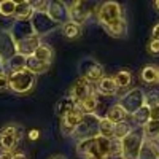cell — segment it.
Masks as SVG:
<instances>
[{
    "label": "cell",
    "mask_w": 159,
    "mask_h": 159,
    "mask_svg": "<svg viewBox=\"0 0 159 159\" xmlns=\"http://www.w3.org/2000/svg\"><path fill=\"white\" fill-rule=\"evenodd\" d=\"M8 76H10V91H13L15 94H29L37 83V76L30 73L27 69L11 73Z\"/></svg>",
    "instance_id": "1"
},
{
    "label": "cell",
    "mask_w": 159,
    "mask_h": 159,
    "mask_svg": "<svg viewBox=\"0 0 159 159\" xmlns=\"http://www.w3.org/2000/svg\"><path fill=\"white\" fill-rule=\"evenodd\" d=\"M99 124H100V116L94 115H83V119L73 132V135L78 142L86 140V139H96L99 135Z\"/></svg>",
    "instance_id": "2"
},
{
    "label": "cell",
    "mask_w": 159,
    "mask_h": 159,
    "mask_svg": "<svg viewBox=\"0 0 159 159\" xmlns=\"http://www.w3.org/2000/svg\"><path fill=\"white\" fill-rule=\"evenodd\" d=\"M118 105L126 111L127 116L129 115L132 116L137 110H140L145 105V92L140 88H132L130 91H127L126 94H123L119 97Z\"/></svg>",
    "instance_id": "3"
},
{
    "label": "cell",
    "mask_w": 159,
    "mask_h": 159,
    "mask_svg": "<svg viewBox=\"0 0 159 159\" xmlns=\"http://www.w3.org/2000/svg\"><path fill=\"white\" fill-rule=\"evenodd\" d=\"M143 140H145V135L142 130L140 132L134 130L126 139H123L119 142V145H121V159H137Z\"/></svg>",
    "instance_id": "4"
},
{
    "label": "cell",
    "mask_w": 159,
    "mask_h": 159,
    "mask_svg": "<svg viewBox=\"0 0 159 159\" xmlns=\"http://www.w3.org/2000/svg\"><path fill=\"white\" fill-rule=\"evenodd\" d=\"M121 18H124L123 16V8L116 2H105L97 8V21L102 24V27L115 24Z\"/></svg>",
    "instance_id": "5"
},
{
    "label": "cell",
    "mask_w": 159,
    "mask_h": 159,
    "mask_svg": "<svg viewBox=\"0 0 159 159\" xmlns=\"http://www.w3.org/2000/svg\"><path fill=\"white\" fill-rule=\"evenodd\" d=\"M22 129L19 126H5L0 130V148L3 151H15L22 139Z\"/></svg>",
    "instance_id": "6"
},
{
    "label": "cell",
    "mask_w": 159,
    "mask_h": 159,
    "mask_svg": "<svg viewBox=\"0 0 159 159\" xmlns=\"http://www.w3.org/2000/svg\"><path fill=\"white\" fill-rule=\"evenodd\" d=\"M80 72H81V78H84L91 84L99 83L105 76L103 75V72H105L103 67L92 57H86V59H83L81 62H80Z\"/></svg>",
    "instance_id": "7"
},
{
    "label": "cell",
    "mask_w": 159,
    "mask_h": 159,
    "mask_svg": "<svg viewBox=\"0 0 159 159\" xmlns=\"http://www.w3.org/2000/svg\"><path fill=\"white\" fill-rule=\"evenodd\" d=\"M30 24L34 27V32L38 37L46 35V34H49V32H52L54 29L59 27V24L52 21L48 16V13H34V16L30 18Z\"/></svg>",
    "instance_id": "8"
},
{
    "label": "cell",
    "mask_w": 159,
    "mask_h": 159,
    "mask_svg": "<svg viewBox=\"0 0 159 159\" xmlns=\"http://www.w3.org/2000/svg\"><path fill=\"white\" fill-rule=\"evenodd\" d=\"M94 94H96L94 86H92L89 81H86L84 78H80V80H76V81L73 83L69 96H70L72 100L78 105V103H81L83 100H86L88 97L94 96Z\"/></svg>",
    "instance_id": "9"
},
{
    "label": "cell",
    "mask_w": 159,
    "mask_h": 159,
    "mask_svg": "<svg viewBox=\"0 0 159 159\" xmlns=\"http://www.w3.org/2000/svg\"><path fill=\"white\" fill-rule=\"evenodd\" d=\"M48 16L57 22L59 25H64L65 22H69L70 18H69V5L61 2V0H54V2H49L48 5Z\"/></svg>",
    "instance_id": "10"
},
{
    "label": "cell",
    "mask_w": 159,
    "mask_h": 159,
    "mask_svg": "<svg viewBox=\"0 0 159 159\" xmlns=\"http://www.w3.org/2000/svg\"><path fill=\"white\" fill-rule=\"evenodd\" d=\"M91 16V10L86 2H72L69 5V18L72 22L83 25Z\"/></svg>",
    "instance_id": "11"
},
{
    "label": "cell",
    "mask_w": 159,
    "mask_h": 159,
    "mask_svg": "<svg viewBox=\"0 0 159 159\" xmlns=\"http://www.w3.org/2000/svg\"><path fill=\"white\" fill-rule=\"evenodd\" d=\"M8 32L11 34L15 43H19V42H22V40L30 38L32 35H35L30 21H13Z\"/></svg>",
    "instance_id": "12"
},
{
    "label": "cell",
    "mask_w": 159,
    "mask_h": 159,
    "mask_svg": "<svg viewBox=\"0 0 159 159\" xmlns=\"http://www.w3.org/2000/svg\"><path fill=\"white\" fill-rule=\"evenodd\" d=\"M15 54H18V48L11 34L8 30H0V59L7 62Z\"/></svg>",
    "instance_id": "13"
},
{
    "label": "cell",
    "mask_w": 159,
    "mask_h": 159,
    "mask_svg": "<svg viewBox=\"0 0 159 159\" xmlns=\"http://www.w3.org/2000/svg\"><path fill=\"white\" fill-rule=\"evenodd\" d=\"M81 119H83V113L78 108H73L72 111H69L65 116L61 118V132L64 135H73V132L76 126L81 123Z\"/></svg>",
    "instance_id": "14"
},
{
    "label": "cell",
    "mask_w": 159,
    "mask_h": 159,
    "mask_svg": "<svg viewBox=\"0 0 159 159\" xmlns=\"http://www.w3.org/2000/svg\"><path fill=\"white\" fill-rule=\"evenodd\" d=\"M42 45V37H38L37 34L32 35L30 38H25L22 42L16 43V48H18V54H22L25 57L29 56H34V52L37 51V48Z\"/></svg>",
    "instance_id": "15"
},
{
    "label": "cell",
    "mask_w": 159,
    "mask_h": 159,
    "mask_svg": "<svg viewBox=\"0 0 159 159\" xmlns=\"http://www.w3.org/2000/svg\"><path fill=\"white\" fill-rule=\"evenodd\" d=\"M34 16V8L29 0H22V2H16V10L13 19L15 21H30V18Z\"/></svg>",
    "instance_id": "16"
},
{
    "label": "cell",
    "mask_w": 159,
    "mask_h": 159,
    "mask_svg": "<svg viewBox=\"0 0 159 159\" xmlns=\"http://www.w3.org/2000/svg\"><path fill=\"white\" fill-rule=\"evenodd\" d=\"M137 159H159V145L153 140L145 139Z\"/></svg>",
    "instance_id": "17"
},
{
    "label": "cell",
    "mask_w": 159,
    "mask_h": 159,
    "mask_svg": "<svg viewBox=\"0 0 159 159\" xmlns=\"http://www.w3.org/2000/svg\"><path fill=\"white\" fill-rule=\"evenodd\" d=\"M96 84H97V91L100 92L102 96H107V97L115 96L116 92L119 91V89H118V84H116V81H115L113 76H103L100 81L96 83Z\"/></svg>",
    "instance_id": "18"
},
{
    "label": "cell",
    "mask_w": 159,
    "mask_h": 159,
    "mask_svg": "<svg viewBox=\"0 0 159 159\" xmlns=\"http://www.w3.org/2000/svg\"><path fill=\"white\" fill-rule=\"evenodd\" d=\"M105 32H107L110 37H115V38H124L127 35V21L124 18H121L119 21H116L115 24H110V25H105Z\"/></svg>",
    "instance_id": "19"
},
{
    "label": "cell",
    "mask_w": 159,
    "mask_h": 159,
    "mask_svg": "<svg viewBox=\"0 0 159 159\" xmlns=\"http://www.w3.org/2000/svg\"><path fill=\"white\" fill-rule=\"evenodd\" d=\"M25 61H27V57L22 56V54H15L11 59H8L5 62V72L8 75L11 73H16V72H21L25 69Z\"/></svg>",
    "instance_id": "20"
},
{
    "label": "cell",
    "mask_w": 159,
    "mask_h": 159,
    "mask_svg": "<svg viewBox=\"0 0 159 159\" xmlns=\"http://www.w3.org/2000/svg\"><path fill=\"white\" fill-rule=\"evenodd\" d=\"M51 67V64H46V62H42V61H38L37 57L34 56H29L27 61H25V69H27L30 73H34L35 76L40 75V73H45L48 72Z\"/></svg>",
    "instance_id": "21"
},
{
    "label": "cell",
    "mask_w": 159,
    "mask_h": 159,
    "mask_svg": "<svg viewBox=\"0 0 159 159\" xmlns=\"http://www.w3.org/2000/svg\"><path fill=\"white\" fill-rule=\"evenodd\" d=\"M76 153L81 156V157H86L89 154H94V153H99L97 150V143H96V139H86V140H80L78 145H76Z\"/></svg>",
    "instance_id": "22"
},
{
    "label": "cell",
    "mask_w": 159,
    "mask_h": 159,
    "mask_svg": "<svg viewBox=\"0 0 159 159\" xmlns=\"http://www.w3.org/2000/svg\"><path fill=\"white\" fill-rule=\"evenodd\" d=\"M105 118L108 119V121H111L113 124H119V123H123V121H126L127 119V115H126V111L119 107L118 103H115V105H111V107L108 108V111H107V115H105Z\"/></svg>",
    "instance_id": "23"
},
{
    "label": "cell",
    "mask_w": 159,
    "mask_h": 159,
    "mask_svg": "<svg viewBox=\"0 0 159 159\" xmlns=\"http://www.w3.org/2000/svg\"><path fill=\"white\" fill-rule=\"evenodd\" d=\"M140 78L147 84H156V83H159V69L154 67V65H147V67H143Z\"/></svg>",
    "instance_id": "24"
},
{
    "label": "cell",
    "mask_w": 159,
    "mask_h": 159,
    "mask_svg": "<svg viewBox=\"0 0 159 159\" xmlns=\"http://www.w3.org/2000/svg\"><path fill=\"white\" fill-rule=\"evenodd\" d=\"M97 105H99V100H97V96H91L88 97L86 100H83L81 103H78L76 105V108L81 111L83 115H94L96 113V108H97Z\"/></svg>",
    "instance_id": "25"
},
{
    "label": "cell",
    "mask_w": 159,
    "mask_h": 159,
    "mask_svg": "<svg viewBox=\"0 0 159 159\" xmlns=\"http://www.w3.org/2000/svg\"><path fill=\"white\" fill-rule=\"evenodd\" d=\"M34 57H37L38 61H42V62L51 64V62H52V57H54V51H52L51 46L42 43V45L37 48V51L34 52Z\"/></svg>",
    "instance_id": "26"
},
{
    "label": "cell",
    "mask_w": 159,
    "mask_h": 159,
    "mask_svg": "<svg viewBox=\"0 0 159 159\" xmlns=\"http://www.w3.org/2000/svg\"><path fill=\"white\" fill-rule=\"evenodd\" d=\"M96 143H97V150H99V153H100L105 159H110V157H111V147H113V140L97 135V137H96Z\"/></svg>",
    "instance_id": "27"
},
{
    "label": "cell",
    "mask_w": 159,
    "mask_h": 159,
    "mask_svg": "<svg viewBox=\"0 0 159 159\" xmlns=\"http://www.w3.org/2000/svg\"><path fill=\"white\" fill-rule=\"evenodd\" d=\"M132 132H134V126H132L130 123H127V121H123V123H119V124H115V137H113V140L121 142V140L126 139L129 134H132Z\"/></svg>",
    "instance_id": "28"
},
{
    "label": "cell",
    "mask_w": 159,
    "mask_h": 159,
    "mask_svg": "<svg viewBox=\"0 0 159 159\" xmlns=\"http://www.w3.org/2000/svg\"><path fill=\"white\" fill-rule=\"evenodd\" d=\"M73 108H76V103L72 100V97L70 96H65L64 99H61L59 100V103L56 105V113L62 118V116H65L69 111H72Z\"/></svg>",
    "instance_id": "29"
},
{
    "label": "cell",
    "mask_w": 159,
    "mask_h": 159,
    "mask_svg": "<svg viewBox=\"0 0 159 159\" xmlns=\"http://www.w3.org/2000/svg\"><path fill=\"white\" fill-rule=\"evenodd\" d=\"M132 119H134V123L140 127H143L145 124H148L151 121V115H150V108L147 105H143L140 110H137L134 115H132Z\"/></svg>",
    "instance_id": "30"
},
{
    "label": "cell",
    "mask_w": 159,
    "mask_h": 159,
    "mask_svg": "<svg viewBox=\"0 0 159 159\" xmlns=\"http://www.w3.org/2000/svg\"><path fill=\"white\" fill-rule=\"evenodd\" d=\"M142 132H143L145 139L156 142V139L159 137V119H157V121L151 119V121H150L148 124H145V126L142 127Z\"/></svg>",
    "instance_id": "31"
},
{
    "label": "cell",
    "mask_w": 159,
    "mask_h": 159,
    "mask_svg": "<svg viewBox=\"0 0 159 159\" xmlns=\"http://www.w3.org/2000/svg\"><path fill=\"white\" fill-rule=\"evenodd\" d=\"M99 135L113 140L115 137V124L108 121L107 118H100V124H99Z\"/></svg>",
    "instance_id": "32"
},
{
    "label": "cell",
    "mask_w": 159,
    "mask_h": 159,
    "mask_svg": "<svg viewBox=\"0 0 159 159\" xmlns=\"http://www.w3.org/2000/svg\"><path fill=\"white\" fill-rule=\"evenodd\" d=\"M62 35H64L65 38L73 40V38H76V37L81 35V25H78V24H75V22H72V21L65 22V24L62 25Z\"/></svg>",
    "instance_id": "33"
},
{
    "label": "cell",
    "mask_w": 159,
    "mask_h": 159,
    "mask_svg": "<svg viewBox=\"0 0 159 159\" xmlns=\"http://www.w3.org/2000/svg\"><path fill=\"white\" fill-rule=\"evenodd\" d=\"M113 78H115V81L118 84V89H126L132 83V75H130L129 70H119Z\"/></svg>",
    "instance_id": "34"
},
{
    "label": "cell",
    "mask_w": 159,
    "mask_h": 159,
    "mask_svg": "<svg viewBox=\"0 0 159 159\" xmlns=\"http://www.w3.org/2000/svg\"><path fill=\"white\" fill-rule=\"evenodd\" d=\"M15 10H16V2H13V0H2L0 2V16L13 18Z\"/></svg>",
    "instance_id": "35"
},
{
    "label": "cell",
    "mask_w": 159,
    "mask_h": 159,
    "mask_svg": "<svg viewBox=\"0 0 159 159\" xmlns=\"http://www.w3.org/2000/svg\"><path fill=\"white\" fill-rule=\"evenodd\" d=\"M145 105L148 108H153L156 105H159V91H150L145 94Z\"/></svg>",
    "instance_id": "36"
},
{
    "label": "cell",
    "mask_w": 159,
    "mask_h": 159,
    "mask_svg": "<svg viewBox=\"0 0 159 159\" xmlns=\"http://www.w3.org/2000/svg\"><path fill=\"white\" fill-rule=\"evenodd\" d=\"M30 3H32L34 13H46V11H48L49 2H46V0H40V2H30Z\"/></svg>",
    "instance_id": "37"
},
{
    "label": "cell",
    "mask_w": 159,
    "mask_h": 159,
    "mask_svg": "<svg viewBox=\"0 0 159 159\" xmlns=\"http://www.w3.org/2000/svg\"><path fill=\"white\" fill-rule=\"evenodd\" d=\"M10 89V76L8 73L0 75V91H8Z\"/></svg>",
    "instance_id": "38"
},
{
    "label": "cell",
    "mask_w": 159,
    "mask_h": 159,
    "mask_svg": "<svg viewBox=\"0 0 159 159\" xmlns=\"http://www.w3.org/2000/svg\"><path fill=\"white\" fill-rule=\"evenodd\" d=\"M148 51L151 52V54H159V42L151 40V42L148 43Z\"/></svg>",
    "instance_id": "39"
},
{
    "label": "cell",
    "mask_w": 159,
    "mask_h": 159,
    "mask_svg": "<svg viewBox=\"0 0 159 159\" xmlns=\"http://www.w3.org/2000/svg\"><path fill=\"white\" fill-rule=\"evenodd\" d=\"M150 115H151V119L157 121V119H159V105H156V107L150 108Z\"/></svg>",
    "instance_id": "40"
},
{
    "label": "cell",
    "mask_w": 159,
    "mask_h": 159,
    "mask_svg": "<svg viewBox=\"0 0 159 159\" xmlns=\"http://www.w3.org/2000/svg\"><path fill=\"white\" fill-rule=\"evenodd\" d=\"M151 35H153V38H151V40H156V42H159V24H156L154 27H153Z\"/></svg>",
    "instance_id": "41"
},
{
    "label": "cell",
    "mask_w": 159,
    "mask_h": 159,
    "mask_svg": "<svg viewBox=\"0 0 159 159\" xmlns=\"http://www.w3.org/2000/svg\"><path fill=\"white\" fill-rule=\"evenodd\" d=\"M13 154L15 153H11V151H0V159H13Z\"/></svg>",
    "instance_id": "42"
},
{
    "label": "cell",
    "mask_w": 159,
    "mask_h": 159,
    "mask_svg": "<svg viewBox=\"0 0 159 159\" xmlns=\"http://www.w3.org/2000/svg\"><path fill=\"white\" fill-rule=\"evenodd\" d=\"M83 159H105L100 153H94V154H89V156H86V157H83Z\"/></svg>",
    "instance_id": "43"
},
{
    "label": "cell",
    "mask_w": 159,
    "mask_h": 159,
    "mask_svg": "<svg viewBox=\"0 0 159 159\" xmlns=\"http://www.w3.org/2000/svg\"><path fill=\"white\" fill-rule=\"evenodd\" d=\"M13 159H29L27 154H24V153H15L13 154Z\"/></svg>",
    "instance_id": "44"
},
{
    "label": "cell",
    "mask_w": 159,
    "mask_h": 159,
    "mask_svg": "<svg viewBox=\"0 0 159 159\" xmlns=\"http://www.w3.org/2000/svg\"><path fill=\"white\" fill-rule=\"evenodd\" d=\"M3 73H7V72H5V62L0 59V75H3Z\"/></svg>",
    "instance_id": "45"
},
{
    "label": "cell",
    "mask_w": 159,
    "mask_h": 159,
    "mask_svg": "<svg viewBox=\"0 0 159 159\" xmlns=\"http://www.w3.org/2000/svg\"><path fill=\"white\" fill-rule=\"evenodd\" d=\"M153 7H154V10L159 11V0H154V2H153Z\"/></svg>",
    "instance_id": "46"
},
{
    "label": "cell",
    "mask_w": 159,
    "mask_h": 159,
    "mask_svg": "<svg viewBox=\"0 0 159 159\" xmlns=\"http://www.w3.org/2000/svg\"><path fill=\"white\" fill-rule=\"evenodd\" d=\"M30 139H37V130H32L30 132Z\"/></svg>",
    "instance_id": "47"
},
{
    "label": "cell",
    "mask_w": 159,
    "mask_h": 159,
    "mask_svg": "<svg viewBox=\"0 0 159 159\" xmlns=\"http://www.w3.org/2000/svg\"><path fill=\"white\" fill-rule=\"evenodd\" d=\"M51 159H67V157H64V156H54V157H51Z\"/></svg>",
    "instance_id": "48"
},
{
    "label": "cell",
    "mask_w": 159,
    "mask_h": 159,
    "mask_svg": "<svg viewBox=\"0 0 159 159\" xmlns=\"http://www.w3.org/2000/svg\"><path fill=\"white\" fill-rule=\"evenodd\" d=\"M156 143H157V145H159V137H157V139H156Z\"/></svg>",
    "instance_id": "49"
}]
</instances>
